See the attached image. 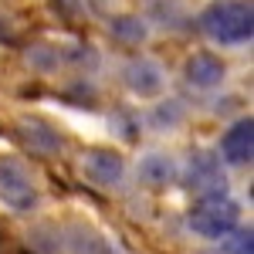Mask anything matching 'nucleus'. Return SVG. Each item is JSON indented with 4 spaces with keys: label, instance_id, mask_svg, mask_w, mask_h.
Instances as JSON below:
<instances>
[{
    "label": "nucleus",
    "instance_id": "nucleus-12",
    "mask_svg": "<svg viewBox=\"0 0 254 254\" xmlns=\"http://www.w3.org/2000/svg\"><path fill=\"white\" fill-rule=\"evenodd\" d=\"M20 139L31 153H41V156H55L61 153V136L55 126H48L44 119H20Z\"/></svg>",
    "mask_w": 254,
    "mask_h": 254
},
{
    "label": "nucleus",
    "instance_id": "nucleus-1",
    "mask_svg": "<svg viewBox=\"0 0 254 254\" xmlns=\"http://www.w3.org/2000/svg\"><path fill=\"white\" fill-rule=\"evenodd\" d=\"M200 34L220 48H241L254 38V7L251 0H210L196 14Z\"/></svg>",
    "mask_w": 254,
    "mask_h": 254
},
{
    "label": "nucleus",
    "instance_id": "nucleus-2",
    "mask_svg": "<svg viewBox=\"0 0 254 254\" xmlns=\"http://www.w3.org/2000/svg\"><path fill=\"white\" fill-rule=\"evenodd\" d=\"M187 227L203 241H224L241 227V203L231 193L196 196V203L187 214Z\"/></svg>",
    "mask_w": 254,
    "mask_h": 254
},
{
    "label": "nucleus",
    "instance_id": "nucleus-11",
    "mask_svg": "<svg viewBox=\"0 0 254 254\" xmlns=\"http://www.w3.org/2000/svg\"><path fill=\"white\" fill-rule=\"evenodd\" d=\"M109 34H112V41L126 44V48H142L146 41L153 38V24L139 10H122V14H112Z\"/></svg>",
    "mask_w": 254,
    "mask_h": 254
},
{
    "label": "nucleus",
    "instance_id": "nucleus-5",
    "mask_svg": "<svg viewBox=\"0 0 254 254\" xmlns=\"http://www.w3.org/2000/svg\"><path fill=\"white\" fill-rule=\"evenodd\" d=\"M78 173L98 187V190H116L126 183L129 176V163L119 149H109V146H92L78 156Z\"/></svg>",
    "mask_w": 254,
    "mask_h": 254
},
{
    "label": "nucleus",
    "instance_id": "nucleus-6",
    "mask_svg": "<svg viewBox=\"0 0 254 254\" xmlns=\"http://www.w3.org/2000/svg\"><path fill=\"white\" fill-rule=\"evenodd\" d=\"M166 68L163 61H156L153 55H132V58L122 64V85L126 92L139 102H153L166 92Z\"/></svg>",
    "mask_w": 254,
    "mask_h": 254
},
{
    "label": "nucleus",
    "instance_id": "nucleus-8",
    "mask_svg": "<svg viewBox=\"0 0 254 254\" xmlns=\"http://www.w3.org/2000/svg\"><path fill=\"white\" fill-rule=\"evenodd\" d=\"M217 156H220L224 166H251V159H254V119L251 116L234 119L224 129Z\"/></svg>",
    "mask_w": 254,
    "mask_h": 254
},
{
    "label": "nucleus",
    "instance_id": "nucleus-3",
    "mask_svg": "<svg viewBox=\"0 0 254 254\" xmlns=\"http://www.w3.org/2000/svg\"><path fill=\"white\" fill-rule=\"evenodd\" d=\"M0 203L14 214H31L41 203L38 180L17 156H0Z\"/></svg>",
    "mask_w": 254,
    "mask_h": 254
},
{
    "label": "nucleus",
    "instance_id": "nucleus-7",
    "mask_svg": "<svg viewBox=\"0 0 254 254\" xmlns=\"http://www.w3.org/2000/svg\"><path fill=\"white\" fill-rule=\"evenodd\" d=\"M136 183L146 190H166L180 180V159L170 149H142L132 166Z\"/></svg>",
    "mask_w": 254,
    "mask_h": 254
},
{
    "label": "nucleus",
    "instance_id": "nucleus-4",
    "mask_svg": "<svg viewBox=\"0 0 254 254\" xmlns=\"http://www.w3.org/2000/svg\"><path fill=\"white\" fill-rule=\"evenodd\" d=\"M180 180L193 196L227 193V170L217 156V149H196L187 163H180Z\"/></svg>",
    "mask_w": 254,
    "mask_h": 254
},
{
    "label": "nucleus",
    "instance_id": "nucleus-14",
    "mask_svg": "<svg viewBox=\"0 0 254 254\" xmlns=\"http://www.w3.org/2000/svg\"><path fill=\"white\" fill-rule=\"evenodd\" d=\"M27 64H34L38 71H55L61 64V55L55 48H48V44H34V48L27 51Z\"/></svg>",
    "mask_w": 254,
    "mask_h": 254
},
{
    "label": "nucleus",
    "instance_id": "nucleus-9",
    "mask_svg": "<svg viewBox=\"0 0 254 254\" xmlns=\"http://www.w3.org/2000/svg\"><path fill=\"white\" fill-rule=\"evenodd\" d=\"M183 81L193 92H217L227 81V64L214 51H193L183 61Z\"/></svg>",
    "mask_w": 254,
    "mask_h": 254
},
{
    "label": "nucleus",
    "instance_id": "nucleus-10",
    "mask_svg": "<svg viewBox=\"0 0 254 254\" xmlns=\"http://www.w3.org/2000/svg\"><path fill=\"white\" fill-rule=\"evenodd\" d=\"M183 122H187V102L180 95L163 92L159 98H153V105H149V112H146V126H149L153 132L166 136V132H176Z\"/></svg>",
    "mask_w": 254,
    "mask_h": 254
},
{
    "label": "nucleus",
    "instance_id": "nucleus-13",
    "mask_svg": "<svg viewBox=\"0 0 254 254\" xmlns=\"http://www.w3.org/2000/svg\"><path fill=\"white\" fill-rule=\"evenodd\" d=\"M180 3H183V0H153V3H149V14H146V17H149V24H153V27H156V24L176 27L180 20H187V14H183V10H176Z\"/></svg>",
    "mask_w": 254,
    "mask_h": 254
},
{
    "label": "nucleus",
    "instance_id": "nucleus-15",
    "mask_svg": "<svg viewBox=\"0 0 254 254\" xmlns=\"http://www.w3.org/2000/svg\"><path fill=\"white\" fill-rule=\"evenodd\" d=\"M224 254H254V234H251V227H237L234 234L224 237Z\"/></svg>",
    "mask_w": 254,
    "mask_h": 254
}]
</instances>
